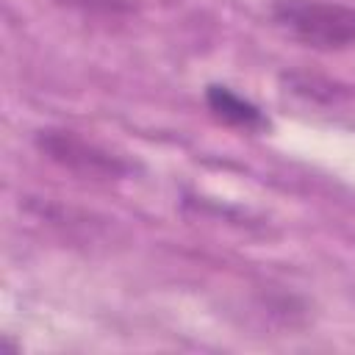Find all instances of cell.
Masks as SVG:
<instances>
[{
	"label": "cell",
	"instance_id": "1",
	"mask_svg": "<svg viewBox=\"0 0 355 355\" xmlns=\"http://www.w3.org/2000/svg\"><path fill=\"white\" fill-rule=\"evenodd\" d=\"M275 22L313 50L355 47V8L330 0H275Z\"/></svg>",
	"mask_w": 355,
	"mask_h": 355
},
{
	"label": "cell",
	"instance_id": "2",
	"mask_svg": "<svg viewBox=\"0 0 355 355\" xmlns=\"http://www.w3.org/2000/svg\"><path fill=\"white\" fill-rule=\"evenodd\" d=\"M42 147L53 158H58L61 164L80 166V169H86L92 175H97V172H111V175L119 172V166L105 153L97 155L94 147H89L86 141H80V139H75L69 133H47V136H42Z\"/></svg>",
	"mask_w": 355,
	"mask_h": 355
},
{
	"label": "cell",
	"instance_id": "3",
	"mask_svg": "<svg viewBox=\"0 0 355 355\" xmlns=\"http://www.w3.org/2000/svg\"><path fill=\"white\" fill-rule=\"evenodd\" d=\"M205 100H208V105H211V111L219 116V119H225V122H230V125H239V128H263L266 125V116L250 103V100H244V97H239L236 92H230L227 86H208V92H205Z\"/></svg>",
	"mask_w": 355,
	"mask_h": 355
}]
</instances>
